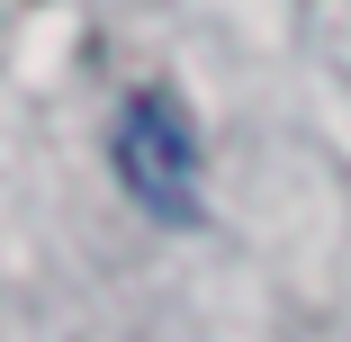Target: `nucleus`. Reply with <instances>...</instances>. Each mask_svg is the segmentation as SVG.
<instances>
[{
	"mask_svg": "<svg viewBox=\"0 0 351 342\" xmlns=\"http://www.w3.org/2000/svg\"><path fill=\"white\" fill-rule=\"evenodd\" d=\"M117 180L145 217L198 225V126L171 90H135L117 117Z\"/></svg>",
	"mask_w": 351,
	"mask_h": 342,
	"instance_id": "nucleus-1",
	"label": "nucleus"
}]
</instances>
